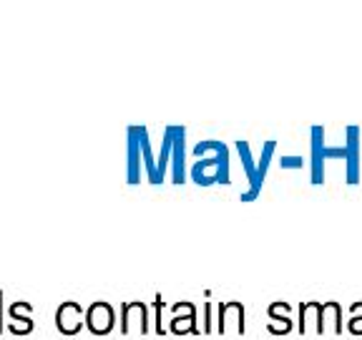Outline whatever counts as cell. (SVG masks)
I'll return each instance as SVG.
<instances>
[{
	"label": "cell",
	"instance_id": "obj_13",
	"mask_svg": "<svg viewBox=\"0 0 362 340\" xmlns=\"http://www.w3.org/2000/svg\"><path fill=\"white\" fill-rule=\"evenodd\" d=\"M325 333L342 335V307L334 300L322 302V335Z\"/></svg>",
	"mask_w": 362,
	"mask_h": 340
},
{
	"label": "cell",
	"instance_id": "obj_18",
	"mask_svg": "<svg viewBox=\"0 0 362 340\" xmlns=\"http://www.w3.org/2000/svg\"><path fill=\"white\" fill-rule=\"evenodd\" d=\"M8 330H11L13 335H28V333H33V317H21V320H11Z\"/></svg>",
	"mask_w": 362,
	"mask_h": 340
},
{
	"label": "cell",
	"instance_id": "obj_15",
	"mask_svg": "<svg viewBox=\"0 0 362 340\" xmlns=\"http://www.w3.org/2000/svg\"><path fill=\"white\" fill-rule=\"evenodd\" d=\"M169 330L174 335H187V333L199 335V333H202V330L197 328V315H174V317H171Z\"/></svg>",
	"mask_w": 362,
	"mask_h": 340
},
{
	"label": "cell",
	"instance_id": "obj_9",
	"mask_svg": "<svg viewBox=\"0 0 362 340\" xmlns=\"http://www.w3.org/2000/svg\"><path fill=\"white\" fill-rule=\"evenodd\" d=\"M325 129L322 126H312V154H310V169H312V184L320 187L325 184Z\"/></svg>",
	"mask_w": 362,
	"mask_h": 340
},
{
	"label": "cell",
	"instance_id": "obj_7",
	"mask_svg": "<svg viewBox=\"0 0 362 340\" xmlns=\"http://www.w3.org/2000/svg\"><path fill=\"white\" fill-rule=\"evenodd\" d=\"M86 325V310L74 300L61 302V307L56 310V328L63 335H76L81 333V328Z\"/></svg>",
	"mask_w": 362,
	"mask_h": 340
},
{
	"label": "cell",
	"instance_id": "obj_19",
	"mask_svg": "<svg viewBox=\"0 0 362 340\" xmlns=\"http://www.w3.org/2000/svg\"><path fill=\"white\" fill-rule=\"evenodd\" d=\"M279 166L287 171H302L307 166L305 157H279Z\"/></svg>",
	"mask_w": 362,
	"mask_h": 340
},
{
	"label": "cell",
	"instance_id": "obj_21",
	"mask_svg": "<svg viewBox=\"0 0 362 340\" xmlns=\"http://www.w3.org/2000/svg\"><path fill=\"white\" fill-rule=\"evenodd\" d=\"M202 310H204V325H202V333H204V335L214 333L216 325H214V317H211V312H214V305H211V302H204Z\"/></svg>",
	"mask_w": 362,
	"mask_h": 340
},
{
	"label": "cell",
	"instance_id": "obj_6",
	"mask_svg": "<svg viewBox=\"0 0 362 340\" xmlns=\"http://www.w3.org/2000/svg\"><path fill=\"white\" fill-rule=\"evenodd\" d=\"M174 134V147H171V181L184 184L187 181V129L184 126H171Z\"/></svg>",
	"mask_w": 362,
	"mask_h": 340
},
{
	"label": "cell",
	"instance_id": "obj_16",
	"mask_svg": "<svg viewBox=\"0 0 362 340\" xmlns=\"http://www.w3.org/2000/svg\"><path fill=\"white\" fill-rule=\"evenodd\" d=\"M294 328L292 317L289 315H269L267 317V330H269L272 335H289Z\"/></svg>",
	"mask_w": 362,
	"mask_h": 340
},
{
	"label": "cell",
	"instance_id": "obj_14",
	"mask_svg": "<svg viewBox=\"0 0 362 340\" xmlns=\"http://www.w3.org/2000/svg\"><path fill=\"white\" fill-rule=\"evenodd\" d=\"M171 147H174V134H171V126H166L164 139H161V152H158V162H156L158 176H161V179H164L166 169H169V164H171Z\"/></svg>",
	"mask_w": 362,
	"mask_h": 340
},
{
	"label": "cell",
	"instance_id": "obj_1",
	"mask_svg": "<svg viewBox=\"0 0 362 340\" xmlns=\"http://www.w3.org/2000/svg\"><path fill=\"white\" fill-rule=\"evenodd\" d=\"M194 184L199 187H211V184H232V169H229V147L221 142L219 152L214 157L197 159L189 171Z\"/></svg>",
	"mask_w": 362,
	"mask_h": 340
},
{
	"label": "cell",
	"instance_id": "obj_24",
	"mask_svg": "<svg viewBox=\"0 0 362 340\" xmlns=\"http://www.w3.org/2000/svg\"><path fill=\"white\" fill-rule=\"evenodd\" d=\"M171 312L174 315H197V307L192 302H176V305H171Z\"/></svg>",
	"mask_w": 362,
	"mask_h": 340
},
{
	"label": "cell",
	"instance_id": "obj_5",
	"mask_svg": "<svg viewBox=\"0 0 362 340\" xmlns=\"http://www.w3.org/2000/svg\"><path fill=\"white\" fill-rule=\"evenodd\" d=\"M345 171H347V184L355 187L360 184L362 176V152H360V126H347L345 129Z\"/></svg>",
	"mask_w": 362,
	"mask_h": 340
},
{
	"label": "cell",
	"instance_id": "obj_4",
	"mask_svg": "<svg viewBox=\"0 0 362 340\" xmlns=\"http://www.w3.org/2000/svg\"><path fill=\"white\" fill-rule=\"evenodd\" d=\"M247 325H244V305L239 300H226L216 305V333H237L244 335Z\"/></svg>",
	"mask_w": 362,
	"mask_h": 340
},
{
	"label": "cell",
	"instance_id": "obj_22",
	"mask_svg": "<svg viewBox=\"0 0 362 340\" xmlns=\"http://www.w3.org/2000/svg\"><path fill=\"white\" fill-rule=\"evenodd\" d=\"M33 315V305L30 302H13L11 305V320H21V317Z\"/></svg>",
	"mask_w": 362,
	"mask_h": 340
},
{
	"label": "cell",
	"instance_id": "obj_8",
	"mask_svg": "<svg viewBox=\"0 0 362 340\" xmlns=\"http://www.w3.org/2000/svg\"><path fill=\"white\" fill-rule=\"evenodd\" d=\"M116 325V312L108 302H93L86 310V328L93 335H108Z\"/></svg>",
	"mask_w": 362,
	"mask_h": 340
},
{
	"label": "cell",
	"instance_id": "obj_2",
	"mask_svg": "<svg viewBox=\"0 0 362 340\" xmlns=\"http://www.w3.org/2000/svg\"><path fill=\"white\" fill-rule=\"evenodd\" d=\"M237 152H239V162H242V169L249 179V189L242 194V202H255L262 194V184H264V176L259 174V166H257V159L252 154V147L249 142H237Z\"/></svg>",
	"mask_w": 362,
	"mask_h": 340
},
{
	"label": "cell",
	"instance_id": "obj_10",
	"mask_svg": "<svg viewBox=\"0 0 362 340\" xmlns=\"http://www.w3.org/2000/svg\"><path fill=\"white\" fill-rule=\"evenodd\" d=\"M297 333L322 335V302L307 300L300 305V320H297Z\"/></svg>",
	"mask_w": 362,
	"mask_h": 340
},
{
	"label": "cell",
	"instance_id": "obj_25",
	"mask_svg": "<svg viewBox=\"0 0 362 340\" xmlns=\"http://www.w3.org/2000/svg\"><path fill=\"white\" fill-rule=\"evenodd\" d=\"M6 330V325H3V290H0V333Z\"/></svg>",
	"mask_w": 362,
	"mask_h": 340
},
{
	"label": "cell",
	"instance_id": "obj_20",
	"mask_svg": "<svg viewBox=\"0 0 362 340\" xmlns=\"http://www.w3.org/2000/svg\"><path fill=\"white\" fill-rule=\"evenodd\" d=\"M161 310H164V300H161V293H156V295H153V315H156V325H153V330L164 338L166 328L161 325Z\"/></svg>",
	"mask_w": 362,
	"mask_h": 340
},
{
	"label": "cell",
	"instance_id": "obj_3",
	"mask_svg": "<svg viewBox=\"0 0 362 340\" xmlns=\"http://www.w3.org/2000/svg\"><path fill=\"white\" fill-rule=\"evenodd\" d=\"M151 315H148L146 302L134 300V302H124L121 305V333L131 335L136 330L139 335H148L151 333V325H148Z\"/></svg>",
	"mask_w": 362,
	"mask_h": 340
},
{
	"label": "cell",
	"instance_id": "obj_11",
	"mask_svg": "<svg viewBox=\"0 0 362 340\" xmlns=\"http://www.w3.org/2000/svg\"><path fill=\"white\" fill-rule=\"evenodd\" d=\"M141 142H139V126H129V166H126V179L129 184L141 181Z\"/></svg>",
	"mask_w": 362,
	"mask_h": 340
},
{
	"label": "cell",
	"instance_id": "obj_17",
	"mask_svg": "<svg viewBox=\"0 0 362 340\" xmlns=\"http://www.w3.org/2000/svg\"><path fill=\"white\" fill-rule=\"evenodd\" d=\"M347 333H350V335H362V302H352V305H350Z\"/></svg>",
	"mask_w": 362,
	"mask_h": 340
},
{
	"label": "cell",
	"instance_id": "obj_23",
	"mask_svg": "<svg viewBox=\"0 0 362 340\" xmlns=\"http://www.w3.org/2000/svg\"><path fill=\"white\" fill-rule=\"evenodd\" d=\"M269 315H292V305H289V302H282V300L272 302L269 310H267V317Z\"/></svg>",
	"mask_w": 362,
	"mask_h": 340
},
{
	"label": "cell",
	"instance_id": "obj_12",
	"mask_svg": "<svg viewBox=\"0 0 362 340\" xmlns=\"http://www.w3.org/2000/svg\"><path fill=\"white\" fill-rule=\"evenodd\" d=\"M139 142H141V159H144V166H146V176L151 184H161V176H158V166L156 162L158 159L153 157L151 152V142H148V131L144 129V126H139Z\"/></svg>",
	"mask_w": 362,
	"mask_h": 340
}]
</instances>
